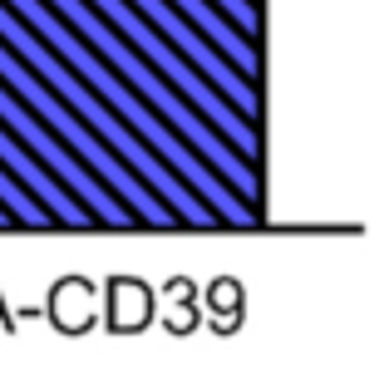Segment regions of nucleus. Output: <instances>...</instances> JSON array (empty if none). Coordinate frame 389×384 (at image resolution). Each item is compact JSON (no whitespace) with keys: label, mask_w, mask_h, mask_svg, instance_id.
<instances>
[{"label":"nucleus","mask_w":389,"mask_h":384,"mask_svg":"<svg viewBox=\"0 0 389 384\" xmlns=\"http://www.w3.org/2000/svg\"><path fill=\"white\" fill-rule=\"evenodd\" d=\"M5 10H10V15H15V20H20L40 45H50V50H55V55L79 74V84H84L89 94H98V103H108V108L118 113V123H123L143 148H153V153H158V163H163L178 183H188V188H193L197 197L217 212V222L256 227V207H247L237 192L227 188V183H222V178L197 158L193 148H188V143H183V138H178V133H173V128H168L148 103H143V98L133 94V89H128V84H123L103 60H98L94 50H89V45H84V40H79V35L55 15L45 0H5Z\"/></svg>","instance_id":"nucleus-1"},{"label":"nucleus","mask_w":389,"mask_h":384,"mask_svg":"<svg viewBox=\"0 0 389 384\" xmlns=\"http://www.w3.org/2000/svg\"><path fill=\"white\" fill-rule=\"evenodd\" d=\"M0 45H5V50H10V55H15V60H20V64H25L45 89H50V94L60 98V103H64V108H69V113H74L98 143H103V148H108V153H113V158H118L138 183H143V188H148L163 207H168V212H173V217H178V222H183V227H217V212H212V207H207L188 183H178V178L158 163V153H153V148H143V143L118 123V113H113L108 103H98V94H89V89L79 84V74H74V69H69L50 45H40V40H35V35H30L10 10H5V0H0Z\"/></svg>","instance_id":"nucleus-2"},{"label":"nucleus","mask_w":389,"mask_h":384,"mask_svg":"<svg viewBox=\"0 0 389 384\" xmlns=\"http://www.w3.org/2000/svg\"><path fill=\"white\" fill-rule=\"evenodd\" d=\"M45 5H50V10H55V15H60V20H64V25L89 45V50H94L98 60H103V64H108V69L133 89V94L143 98V103H148V108H153V113H158V118H163V123L188 143V148H193L197 158H202V163L227 183V188L247 202V207H252V202H261L256 168H252V163H242V158H237V148H232L227 138H217V133H212V123H207L193 103H188V98L178 94V89H173V84H168L148 60H143V55H138V50H133V45H128L108 20H103V15H98L89 0H45Z\"/></svg>","instance_id":"nucleus-3"},{"label":"nucleus","mask_w":389,"mask_h":384,"mask_svg":"<svg viewBox=\"0 0 389 384\" xmlns=\"http://www.w3.org/2000/svg\"><path fill=\"white\" fill-rule=\"evenodd\" d=\"M0 84L20 98V103H25V108H30V113H35V118H40V123H45V128H50V133H55V138H60V143L84 163V168H89V173H94L98 183H103V188H108L123 207H128V212H133V217H138V222H143V227H178V217H173L153 192L143 188V183H138V178H133V173H128V168H123V163H118V158H113L94 133H89V128H84V123L60 103V98L50 94V89H45V84H40L20 60L5 50V45H0Z\"/></svg>","instance_id":"nucleus-4"},{"label":"nucleus","mask_w":389,"mask_h":384,"mask_svg":"<svg viewBox=\"0 0 389 384\" xmlns=\"http://www.w3.org/2000/svg\"><path fill=\"white\" fill-rule=\"evenodd\" d=\"M89 5H94L98 15H103V20H108V25H113V30H118V35H123V40H128V45H133V50H138V55H143V60H148L168 84H173V89H178V94L188 98L207 123H212V133H217V138H227V143L237 148V158H242V163H252V168H256V158H261L256 123H247V118L217 94V89L197 74L193 64H188V60H183V55H178V50H173V45H168V40H163L143 15H138V10H133V5H128V0H89Z\"/></svg>","instance_id":"nucleus-5"},{"label":"nucleus","mask_w":389,"mask_h":384,"mask_svg":"<svg viewBox=\"0 0 389 384\" xmlns=\"http://www.w3.org/2000/svg\"><path fill=\"white\" fill-rule=\"evenodd\" d=\"M0 128H5V133L30 153V158H40V168L69 192V197H79V202H84V212H89L94 222H103V227H138V217H133L123 202H113V192L103 188L94 173H89V168H84V163H79V158H74V153H69V148L45 128V123H40L25 103H20V98L10 94L5 84H0Z\"/></svg>","instance_id":"nucleus-6"},{"label":"nucleus","mask_w":389,"mask_h":384,"mask_svg":"<svg viewBox=\"0 0 389 384\" xmlns=\"http://www.w3.org/2000/svg\"><path fill=\"white\" fill-rule=\"evenodd\" d=\"M128 5H133V10H138V15H143V20H148V25H153V30H158V35H163L183 60H188V64H193L197 74H202L217 94L247 118V123H256V118H261L256 84H247V79H242V74H237V69H232V64H227L207 40H202V35H197V30L178 15V10H173V5H168V0H128Z\"/></svg>","instance_id":"nucleus-7"},{"label":"nucleus","mask_w":389,"mask_h":384,"mask_svg":"<svg viewBox=\"0 0 389 384\" xmlns=\"http://www.w3.org/2000/svg\"><path fill=\"white\" fill-rule=\"evenodd\" d=\"M0 168H5V173H10L25 192H35V197H40V207H45L60 227H94V217H89L69 192L60 188V183H55V178H50V173H45V168H40V163L15 143V138H10V133H5V128H0Z\"/></svg>","instance_id":"nucleus-8"},{"label":"nucleus","mask_w":389,"mask_h":384,"mask_svg":"<svg viewBox=\"0 0 389 384\" xmlns=\"http://www.w3.org/2000/svg\"><path fill=\"white\" fill-rule=\"evenodd\" d=\"M168 5L193 25L197 35H202V40H207V45H212V50H217V55H222L242 79H247V84H256V79H261V55H256V45H252V40H242V35H237V25H232L212 0H168Z\"/></svg>","instance_id":"nucleus-9"},{"label":"nucleus","mask_w":389,"mask_h":384,"mask_svg":"<svg viewBox=\"0 0 389 384\" xmlns=\"http://www.w3.org/2000/svg\"><path fill=\"white\" fill-rule=\"evenodd\" d=\"M153 315V295L138 281H113L108 286V325L113 330H143Z\"/></svg>","instance_id":"nucleus-10"},{"label":"nucleus","mask_w":389,"mask_h":384,"mask_svg":"<svg viewBox=\"0 0 389 384\" xmlns=\"http://www.w3.org/2000/svg\"><path fill=\"white\" fill-rule=\"evenodd\" d=\"M0 207H5V212H10V222H20V227H50V222H55V217H50L30 192L20 188L5 168H0Z\"/></svg>","instance_id":"nucleus-11"},{"label":"nucleus","mask_w":389,"mask_h":384,"mask_svg":"<svg viewBox=\"0 0 389 384\" xmlns=\"http://www.w3.org/2000/svg\"><path fill=\"white\" fill-rule=\"evenodd\" d=\"M232 25H237V35L242 40H252L256 45V35H261V15H256V0H212Z\"/></svg>","instance_id":"nucleus-12"},{"label":"nucleus","mask_w":389,"mask_h":384,"mask_svg":"<svg viewBox=\"0 0 389 384\" xmlns=\"http://www.w3.org/2000/svg\"><path fill=\"white\" fill-rule=\"evenodd\" d=\"M5 222H10V212H5V207H0V227H5Z\"/></svg>","instance_id":"nucleus-13"}]
</instances>
